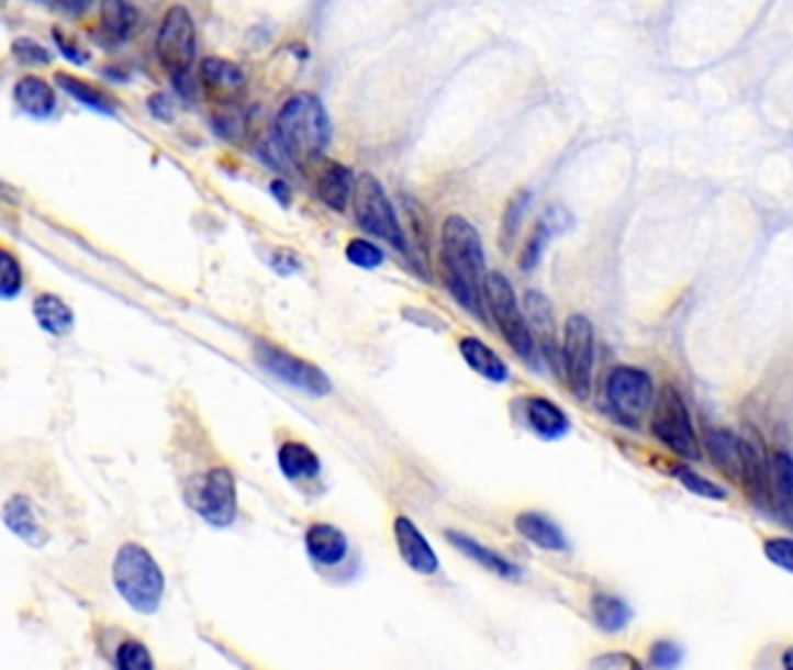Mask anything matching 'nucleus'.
Instances as JSON below:
<instances>
[{"instance_id":"obj_1","label":"nucleus","mask_w":793,"mask_h":670,"mask_svg":"<svg viewBox=\"0 0 793 670\" xmlns=\"http://www.w3.org/2000/svg\"><path fill=\"white\" fill-rule=\"evenodd\" d=\"M440 268L451 299L474 320L487 322L484 247L478 228L461 214H449L443 224Z\"/></svg>"},{"instance_id":"obj_2","label":"nucleus","mask_w":793,"mask_h":670,"mask_svg":"<svg viewBox=\"0 0 793 670\" xmlns=\"http://www.w3.org/2000/svg\"><path fill=\"white\" fill-rule=\"evenodd\" d=\"M275 143L293 166L322 159L331 143V120L314 93H295L275 116Z\"/></svg>"},{"instance_id":"obj_3","label":"nucleus","mask_w":793,"mask_h":670,"mask_svg":"<svg viewBox=\"0 0 793 670\" xmlns=\"http://www.w3.org/2000/svg\"><path fill=\"white\" fill-rule=\"evenodd\" d=\"M112 582L119 596L141 615H154L161 605L166 580L143 545L126 543L119 547L112 563Z\"/></svg>"},{"instance_id":"obj_4","label":"nucleus","mask_w":793,"mask_h":670,"mask_svg":"<svg viewBox=\"0 0 793 670\" xmlns=\"http://www.w3.org/2000/svg\"><path fill=\"white\" fill-rule=\"evenodd\" d=\"M158 62L168 70L177 91H191V66L196 58V26L187 8L175 5L166 12L156 35Z\"/></svg>"},{"instance_id":"obj_5","label":"nucleus","mask_w":793,"mask_h":670,"mask_svg":"<svg viewBox=\"0 0 793 670\" xmlns=\"http://www.w3.org/2000/svg\"><path fill=\"white\" fill-rule=\"evenodd\" d=\"M351 193H354V216L359 228L407 254L405 231L378 177L364 172L359 180L354 182Z\"/></svg>"},{"instance_id":"obj_6","label":"nucleus","mask_w":793,"mask_h":670,"mask_svg":"<svg viewBox=\"0 0 793 670\" xmlns=\"http://www.w3.org/2000/svg\"><path fill=\"white\" fill-rule=\"evenodd\" d=\"M484 305L514 354L524 361H535V343L526 314L520 308L512 282L503 272H489L484 278Z\"/></svg>"},{"instance_id":"obj_7","label":"nucleus","mask_w":793,"mask_h":670,"mask_svg":"<svg viewBox=\"0 0 793 670\" xmlns=\"http://www.w3.org/2000/svg\"><path fill=\"white\" fill-rule=\"evenodd\" d=\"M651 433L657 436L661 445H666L670 451H675L678 457L689 461H701V440L696 436V428H693L691 415L686 401L678 387L666 384L659 397L657 405H654L651 415Z\"/></svg>"},{"instance_id":"obj_8","label":"nucleus","mask_w":793,"mask_h":670,"mask_svg":"<svg viewBox=\"0 0 793 670\" xmlns=\"http://www.w3.org/2000/svg\"><path fill=\"white\" fill-rule=\"evenodd\" d=\"M566 382L580 401L591 397L593 361H596V331L584 314H570L563 326V343L559 349Z\"/></svg>"},{"instance_id":"obj_9","label":"nucleus","mask_w":793,"mask_h":670,"mask_svg":"<svg viewBox=\"0 0 793 670\" xmlns=\"http://www.w3.org/2000/svg\"><path fill=\"white\" fill-rule=\"evenodd\" d=\"M254 357H256V364H259L268 372V376L284 382L287 387H291L295 391L308 393V397H312V399L328 397L333 389L328 376L320 366L295 357V354H291L282 347L259 343L254 349Z\"/></svg>"},{"instance_id":"obj_10","label":"nucleus","mask_w":793,"mask_h":670,"mask_svg":"<svg viewBox=\"0 0 793 670\" xmlns=\"http://www.w3.org/2000/svg\"><path fill=\"white\" fill-rule=\"evenodd\" d=\"M605 399L624 424L638 426L654 401V380L636 366H617L605 380Z\"/></svg>"},{"instance_id":"obj_11","label":"nucleus","mask_w":793,"mask_h":670,"mask_svg":"<svg viewBox=\"0 0 793 670\" xmlns=\"http://www.w3.org/2000/svg\"><path fill=\"white\" fill-rule=\"evenodd\" d=\"M191 505L208 524L226 528L237 515V487L226 466H214L193 487Z\"/></svg>"},{"instance_id":"obj_12","label":"nucleus","mask_w":793,"mask_h":670,"mask_svg":"<svg viewBox=\"0 0 793 670\" xmlns=\"http://www.w3.org/2000/svg\"><path fill=\"white\" fill-rule=\"evenodd\" d=\"M393 538L399 547L401 559L420 576H435L440 570L438 555H435L431 543L407 515H399L393 522Z\"/></svg>"},{"instance_id":"obj_13","label":"nucleus","mask_w":793,"mask_h":670,"mask_svg":"<svg viewBox=\"0 0 793 670\" xmlns=\"http://www.w3.org/2000/svg\"><path fill=\"white\" fill-rule=\"evenodd\" d=\"M572 226V214L563 205H549L543 214L538 224H535L528 243L524 245L520 254V268L524 272H530L538 268L547 245L563 235Z\"/></svg>"},{"instance_id":"obj_14","label":"nucleus","mask_w":793,"mask_h":670,"mask_svg":"<svg viewBox=\"0 0 793 670\" xmlns=\"http://www.w3.org/2000/svg\"><path fill=\"white\" fill-rule=\"evenodd\" d=\"M526 322L533 335V343H538L543 349V357L547 364L559 372V340L557 331H554V310L545 293L540 291H528L526 293Z\"/></svg>"},{"instance_id":"obj_15","label":"nucleus","mask_w":793,"mask_h":670,"mask_svg":"<svg viewBox=\"0 0 793 670\" xmlns=\"http://www.w3.org/2000/svg\"><path fill=\"white\" fill-rule=\"evenodd\" d=\"M201 82L205 87V93L220 103H235L237 96L245 91V72L241 66L220 56H208L201 64Z\"/></svg>"},{"instance_id":"obj_16","label":"nucleus","mask_w":793,"mask_h":670,"mask_svg":"<svg viewBox=\"0 0 793 670\" xmlns=\"http://www.w3.org/2000/svg\"><path fill=\"white\" fill-rule=\"evenodd\" d=\"M305 551L316 566H338L349 555V540L338 526L316 522L305 531Z\"/></svg>"},{"instance_id":"obj_17","label":"nucleus","mask_w":793,"mask_h":670,"mask_svg":"<svg viewBox=\"0 0 793 670\" xmlns=\"http://www.w3.org/2000/svg\"><path fill=\"white\" fill-rule=\"evenodd\" d=\"M445 538L449 540L451 547H456L461 551V555H466L468 559H472L474 563L484 566L489 573L499 576L503 580H520L522 578V568L517 563H512L510 559H505L503 555H499V551L489 549L487 545H482L480 540H474L466 534H461V531H445Z\"/></svg>"},{"instance_id":"obj_18","label":"nucleus","mask_w":793,"mask_h":670,"mask_svg":"<svg viewBox=\"0 0 793 670\" xmlns=\"http://www.w3.org/2000/svg\"><path fill=\"white\" fill-rule=\"evenodd\" d=\"M705 447L710 459L724 476L742 484V436L728 428H712L705 433Z\"/></svg>"},{"instance_id":"obj_19","label":"nucleus","mask_w":793,"mask_h":670,"mask_svg":"<svg viewBox=\"0 0 793 670\" xmlns=\"http://www.w3.org/2000/svg\"><path fill=\"white\" fill-rule=\"evenodd\" d=\"M526 422L535 436L543 440H561L570 433V420L561 405L549 399L533 397L526 401Z\"/></svg>"},{"instance_id":"obj_20","label":"nucleus","mask_w":793,"mask_h":670,"mask_svg":"<svg viewBox=\"0 0 793 670\" xmlns=\"http://www.w3.org/2000/svg\"><path fill=\"white\" fill-rule=\"evenodd\" d=\"M793 507V461L786 449L775 451L770 459V510L782 520L784 526H791Z\"/></svg>"},{"instance_id":"obj_21","label":"nucleus","mask_w":793,"mask_h":670,"mask_svg":"<svg viewBox=\"0 0 793 670\" xmlns=\"http://www.w3.org/2000/svg\"><path fill=\"white\" fill-rule=\"evenodd\" d=\"M277 464H280L282 476L289 482H312L320 478L322 461L314 455V449L301 440H287L277 451Z\"/></svg>"},{"instance_id":"obj_22","label":"nucleus","mask_w":793,"mask_h":670,"mask_svg":"<svg viewBox=\"0 0 793 670\" xmlns=\"http://www.w3.org/2000/svg\"><path fill=\"white\" fill-rule=\"evenodd\" d=\"M514 528H517V534L535 545L540 549H547V551H566L568 549V540L563 536L561 526L540 515V512H522V515L514 520Z\"/></svg>"},{"instance_id":"obj_23","label":"nucleus","mask_w":793,"mask_h":670,"mask_svg":"<svg viewBox=\"0 0 793 670\" xmlns=\"http://www.w3.org/2000/svg\"><path fill=\"white\" fill-rule=\"evenodd\" d=\"M459 349H461L463 361L484 380L499 382V384L510 380L507 364L484 340L474 338V335H466V338L459 340Z\"/></svg>"},{"instance_id":"obj_24","label":"nucleus","mask_w":793,"mask_h":670,"mask_svg":"<svg viewBox=\"0 0 793 670\" xmlns=\"http://www.w3.org/2000/svg\"><path fill=\"white\" fill-rule=\"evenodd\" d=\"M14 101L35 120H47L56 110V91L43 77L26 75L14 85Z\"/></svg>"},{"instance_id":"obj_25","label":"nucleus","mask_w":793,"mask_h":670,"mask_svg":"<svg viewBox=\"0 0 793 670\" xmlns=\"http://www.w3.org/2000/svg\"><path fill=\"white\" fill-rule=\"evenodd\" d=\"M351 191H354V172L343 164H331L320 175V180H316V196H320V201L326 208L335 212H343L347 208Z\"/></svg>"},{"instance_id":"obj_26","label":"nucleus","mask_w":793,"mask_h":670,"mask_svg":"<svg viewBox=\"0 0 793 670\" xmlns=\"http://www.w3.org/2000/svg\"><path fill=\"white\" fill-rule=\"evenodd\" d=\"M33 314H35L37 326L47 331L49 335H56V338L68 335L75 326V312L70 310V305L64 299H58V295H54V293L35 295Z\"/></svg>"},{"instance_id":"obj_27","label":"nucleus","mask_w":793,"mask_h":670,"mask_svg":"<svg viewBox=\"0 0 793 670\" xmlns=\"http://www.w3.org/2000/svg\"><path fill=\"white\" fill-rule=\"evenodd\" d=\"M135 26V10L129 0H101V35L110 45H122Z\"/></svg>"},{"instance_id":"obj_28","label":"nucleus","mask_w":793,"mask_h":670,"mask_svg":"<svg viewBox=\"0 0 793 670\" xmlns=\"http://www.w3.org/2000/svg\"><path fill=\"white\" fill-rule=\"evenodd\" d=\"M56 87L62 89L64 93H68L72 101L87 105L89 110L98 112V114H108L112 116L116 112V105L112 98L101 91L98 87H93L91 82L87 80H79V77L75 75H68V72H56Z\"/></svg>"},{"instance_id":"obj_29","label":"nucleus","mask_w":793,"mask_h":670,"mask_svg":"<svg viewBox=\"0 0 793 670\" xmlns=\"http://www.w3.org/2000/svg\"><path fill=\"white\" fill-rule=\"evenodd\" d=\"M3 522L16 538H22L31 545L43 543V531H40L35 510L26 496H14L3 507Z\"/></svg>"},{"instance_id":"obj_30","label":"nucleus","mask_w":793,"mask_h":670,"mask_svg":"<svg viewBox=\"0 0 793 670\" xmlns=\"http://www.w3.org/2000/svg\"><path fill=\"white\" fill-rule=\"evenodd\" d=\"M591 617L605 634H619L633 617L630 605L612 594H596L591 599Z\"/></svg>"},{"instance_id":"obj_31","label":"nucleus","mask_w":793,"mask_h":670,"mask_svg":"<svg viewBox=\"0 0 793 670\" xmlns=\"http://www.w3.org/2000/svg\"><path fill=\"white\" fill-rule=\"evenodd\" d=\"M533 201V193L530 191H520L514 193L505 212H503V224H501V247L505 252L512 249V243L517 241V233L522 228V222H524V214L528 212V205Z\"/></svg>"},{"instance_id":"obj_32","label":"nucleus","mask_w":793,"mask_h":670,"mask_svg":"<svg viewBox=\"0 0 793 670\" xmlns=\"http://www.w3.org/2000/svg\"><path fill=\"white\" fill-rule=\"evenodd\" d=\"M24 289V270L16 256L0 247V299L12 301Z\"/></svg>"},{"instance_id":"obj_33","label":"nucleus","mask_w":793,"mask_h":670,"mask_svg":"<svg viewBox=\"0 0 793 670\" xmlns=\"http://www.w3.org/2000/svg\"><path fill=\"white\" fill-rule=\"evenodd\" d=\"M675 478L680 480V484L686 491H691V494H696L701 499H707V501H724L726 499V489L724 487L703 478L701 472H696L689 466H678L675 468Z\"/></svg>"},{"instance_id":"obj_34","label":"nucleus","mask_w":793,"mask_h":670,"mask_svg":"<svg viewBox=\"0 0 793 670\" xmlns=\"http://www.w3.org/2000/svg\"><path fill=\"white\" fill-rule=\"evenodd\" d=\"M114 666L119 670H152L154 668V659L149 655V649L141 643L126 638L122 645L116 647L114 655Z\"/></svg>"},{"instance_id":"obj_35","label":"nucleus","mask_w":793,"mask_h":670,"mask_svg":"<svg viewBox=\"0 0 793 670\" xmlns=\"http://www.w3.org/2000/svg\"><path fill=\"white\" fill-rule=\"evenodd\" d=\"M345 256L347 261L356 268H364V270H372V268H380L384 264V252L370 243V241H364V238H354L349 241L347 249H345Z\"/></svg>"},{"instance_id":"obj_36","label":"nucleus","mask_w":793,"mask_h":670,"mask_svg":"<svg viewBox=\"0 0 793 670\" xmlns=\"http://www.w3.org/2000/svg\"><path fill=\"white\" fill-rule=\"evenodd\" d=\"M10 49H12L16 62L29 64V66H49L52 58H54L47 47H43L37 41H33V37H26V35L14 37Z\"/></svg>"},{"instance_id":"obj_37","label":"nucleus","mask_w":793,"mask_h":670,"mask_svg":"<svg viewBox=\"0 0 793 670\" xmlns=\"http://www.w3.org/2000/svg\"><path fill=\"white\" fill-rule=\"evenodd\" d=\"M212 124H214V131L220 133L222 137H226V141H235L237 135L245 133V114L233 108V103H228L224 110L216 112L212 116Z\"/></svg>"},{"instance_id":"obj_38","label":"nucleus","mask_w":793,"mask_h":670,"mask_svg":"<svg viewBox=\"0 0 793 670\" xmlns=\"http://www.w3.org/2000/svg\"><path fill=\"white\" fill-rule=\"evenodd\" d=\"M52 35H54V43H56L58 52H62V56H66L70 64H77V66L89 64L91 52L82 43H79L77 37L68 35L64 29H58V26L52 29Z\"/></svg>"},{"instance_id":"obj_39","label":"nucleus","mask_w":793,"mask_h":670,"mask_svg":"<svg viewBox=\"0 0 793 670\" xmlns=\"http://www.w3.org/2000/svg\"><path fill=\"white\" fill-rule=\"evenodd\" d=\"M763 555L770 563L782 568L784 573H793V543L789 536L768 538L763 545Z\"/></svg>"},{"instance_id":"obj_40","label":"nucleus","mask_w":793,"mask_h":670,"mask_svg":"<svg viewBox=\"0 0 793 670\" xmlns=\"http://www.w3.org/2000/svg\"><path fill=\"white\" fill-rule=\"evenodd\" d=\"M649 663L654 668H678L682 663V647L672 640H659L649 649Z\"/></svg>"},{"instance_id":"obj_41","label":"nucleus","mask_w":793,"mask_h":670,"mask_svg":"<svg viewBox=\"0 0 793 670\" xmlns=\"http://www.w3.org/2000/svg\"><path fill=\"white\" fill-rule=\"evenodd\" d=\"M147 108H149V112L156 116L158 122L170 124V122L175 120V101H172V96L166 93V91L152 93V96L147 98Z\"/></svg>"},{"instance_id":"obj_42","label":"nucleus","mask_w":793,"mask_h":670,"mask_svg":"<svg viewBox=\"0 0 793 670\" xmlns=\"http://www.w3.org/2000/svg\"><path fill=\"white\" fill-rule=\"evenodd\" d=\"M270 266H272V270H275L277 275H282V278H289V275L301 270V259H299V256H295L293 252H289V249H277V252L272 254Z\"/></svg>"},{"instance_id":"obj_43","label":"nucleus","mask_w":793,"mask_h":670,"mask_svg":"<svg viewBox=\"0 0 793 670\" xmlns=\"http://www.w3.org/2000/svg\"><path fill=\"white\" fill-rule=\"evenodd\" d=\"M591 666H593V668H626V666H630V668H640V663H638L636 659L628 657V655H624V652L603 655V657H599V659H593V661H591Z\"/></svg>"},{"instance_id":"obj_44","label":"nucleus","mask_w":793,"mask_h":670,"mask_svg":"<svg viewBox=\"0 0 793 670\" xmlns=\"http://www.w3.org/2000/svg\"><path fill=\"white\" fill-rule=\"evenodd\" d=\"M56 3L70 14H85L93 5V0H56Z\"/></svg>"},{"instance_id":"obj_45","label":"nucleus","mask_w":793,"mask_h":670,"mask_svg":"<svg viewBox=\"0 0 793 670\" xmlns=\"http://www.w3.org/2000/svg\"><path fill=\"white\" fill-rule=\"evenodd\" d=\"M270 191H272L275 199L280 201L282 205H289V203H291V189L287 187V182H282V180L272 182V185H270Z\"/></svg>"},{"instance_id":"obj_46","label":"nucleus","mask_w":793,"mask_h":670,"mask_svg":"<svg viewBox=\"0 0 793 670\" xmlns=\"http://www.w3.org/2000/svg\"><path fill=\"white\" fill-rule=\"evenodd\" d=\"M0 201H8V203H16V193L10 185H5L3 180H0Z\"/></svg>"},{"instance_id":"obj_47","label":"nucleus","mask_w":793,"mask_h":670,"mask_svg":"<svg viewBox=\"0 0 793 670\" xmlns=\"http://www.w3.org/2000/svg\"><path fill=\"white\" fill-rule=\"evenodd\" d=\"M791 657H793V649L789 647L786 652H784V668H786V670H793V661H791Z\"/></svg>"}]
</instances>
